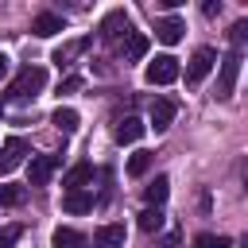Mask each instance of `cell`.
<instances>
[{
	"label": "cell",
	"mask_w": 248,
	"mask_h": 248,
	"mask_svg": "<svg viewBox=\"0 0 248 248\" xmlns=\"http://www.w3.org/2000/svg\"><path fill=\"white\" fill-rule=\"evenodd\" d=\"M46 85V70L43 66H23L19 70V78L8 85V97H16V101H27V97H39V89Z\"/></svg>",
	"instance_id": "6da1fadb"
},
{
	"label": "cell",
	"mask_w": 248,
	"mask_h": 248,
	"mask_svg": "<svg viewBox=\"0 0 248 248\" xmlns=\"http://www.w3.org/2000/svg\"><path fill=\"white\" fill-rule=\"evenodd\" d=\"M236 78H240V50H229L221 58V74H217V101H229L232 97Z\"/></svg>",
	"instance_id": "7a4b0ae2"
},
{
	"label": "cell",
	"mask_w": 248,
	"mask_h": 248,
	"mask_svg": "<svg viewBox=\"0 0 248 248\" xmlns=\"http://www.w3.org/2000/svg\"><path fill=\"white\" fill-rule=\"evenodd\" d=\"M143 78H147L151 85H170V81L178 78V58H174V54H155V58L147 62Z\"/></svg>",
	"instance_id": "3957f363"
},
{
	"label": "cell",
	"mask_w": 248,
	"mask_h": 248,
	"mask_svg": "<svg viewBox=\"0 0 248 248\" xmlns=\"http://www.w3.org/2000/svg\"><path fill=\"white\" fill-rule=\"evenodd\" d=\"M213 62H217V50H213V46H198L194 58H190V66H186V85H198V81L213 70Z\"/></svg>",
	"instance_id": "277c9868"
},
{
	"label": "cell",
	"mask_w": 248,
	"mask_h": 248,
	"mask_svg": "<svg viewBox=\"0 0 248 248\" xmlns=\"http://www.w3.org/2000/svg\"><path fill=\"white\" fill-rule=\"evenodd\" d=\"M23 155H27V143H23L19 136L4 140V147H0V174H12V170L23 163Z\"/></svg>",
	"instance_id": "5b68a950"
},
{
	"label": "cell",
	"mask_w": 248,
	"mask_h": 248,
	"mask_svg": "<svg viewBox=\"0 0 248 248\" xmlns=\"http://www.w3.org/2000/svg\"><path fill=\"white\" fill-rule=\"evenodd\" d=\"M132 31V23H128V12L124 8H116V12H108L105 16V23H101V39H120V35H128Z\"/></svg>",
	"instance_id": "8992f818"
},
{
	"label": "cell",
	"mask_w": 248,
	"mask_h": 248,
	"mask_svg": "<svg viewBox=\"0 0 248 248\" xmlns=\"http://www.w3.org/2000/svg\"><path fill=\"white\" fill-rule=\"evenodd\" d=\"M143 132H147V124H143L140 116H124V120H116V128H112V140H116V143H136Z\"/></svg>",
	"instance_id": "52a82bcc"
},
{
	"label": "cell",
	"mask_w": 248,
	"mask_h": 248,
	"mask_svg": "<svg viewBox=\"0 0 248 248\" xmlns=\"http://www.w3.org/2000/svg\"><path fill=\"white\" fill-rule=\"evenodd\" d=\"M54 167H58V155H35V159H31V167H27L31 186H46V178L54 174Z\"/></svg>",
	"instance_id": "ba28073f"
},
{
	"label": "cell",
	"mask_w": 248,
	"mask_h": 248,
	"mask_svg": "<svg viewBox=\"0 0 248 248\" xmlns=\"http://www.w3.org/2000/svg\"><path fill=\"white\" fill-rule=\"evenodd\" d=\"M58 31H66V23H62V16H54V12H43V16L31 19V35H39V39H50V35H58Z\"/></svg>",
	"instance_id": "9c48e42d"
},
{
	"label": "cell",
	"mask_w": 248,
	"mask_h": 248,
	"mask_svg": "<svg viewBox=\"0 0 248 248\" xmlns=\"http://www.w3.org/2000/svg\"><path fill=\"white\" fill-rule=\"evenodd\" d=\"M182 31H186V23H182L178 16H167V19H159V23H155L159 43H167V46H174V43L182 39Z\"/></svg>",
	"instance_id": "30bf717a"
},
{
	"label": "cell",
	"mask_w": 248,
	"mask_h": 248,
	"mask_svg": "<svg viewBox=\"0 0 248 248\" xmlns=\"http://www.w3.org/2000/svg\"><path fill=\"white\" fill-rule=\"evenodd\" d=\"M167 194H170V178H167V174H155V178L143 186V198H147L151 209H159V205L167 202Z\"/></svg>",
	"instance_id": "8fae6325"
},
{
	"label": "cell",
	"mask_w": 248,
	"mask_h": 248,
	"mask_svg": "<svg viewBox=\"0 0 248 248\" xmlns=\"http://www.w3.org/2000/svg\"><path fill=\"white\" fill-rule=\"evenodd\" d=\"M93 248H124V225H101L93 232Z\"/></svg>",
	"instance_id": "7c38bea8"
},
{
	"label": "cell",
	"mask_w": 248,
	"mask_h": 248,
	"mask_svg": "<svg viewBox=\"0 0 248 248\" xmlns=\"http://www.w3.org/2000/svg\"><path fill=\"white\" fill-rule=\"evenodd\" d=\"M170 120H174V105L163 101V97H155V101H151V128H155V132H167Z\"/></svg>",
	"instance_id": "4fadbf2b"
},
{
	"label": "cell",
	"mask_w": 248,
	"mask_h": 248,
	"mask_svg": "<svg viewBox=\"0 0 248 248\" xmlns=\"http://www.w3.org/2000/svg\"><path fill=\"white\" fill-rule=\"evenodd\" d=\"M89 182H93V167H89V163H74V167L66 170V178H62L66 190H85Z\"/></svg>",
	"instance_id": "5bb4252c"
},
{
	"label": "cell",
	"mask_w": 248,
	"mask_h": 248,
	"mask_svg": "<svg viewBox=\"0 0 248 248\" xmlns=\"http://www.w3.org/2000/svg\"><path fill=\"white\" fill-rule=\"evenodd\" d=\"M62 205H66V213H89V209H93V194H85V190H70V194L62 198Z\"/></svg>",
	"instance_id": "9a60e30c"
},
{
	"label": "cell",
	"mask_w": 248,
	"mask_h": 248,
	"mask_svg": "<svg viewBox=\"0 0 248 248\" xmlns=\"http://www.w3.org/2000/svg\"><path fill=\"white\" fill-rule=\"evenodd\" d=\"M50 244H54V248H89V240H85L81 232H74V229H54Z\"/></svg>",
	"instance_id": "2e32d148"
},
{
	"label": "cell",
	"mask_w": 248,
	"mask_h": 248,
	"mask_svg": "<svg viewBox=\"0 0 248 248\" xmlns=\"http://www.w3.org/2000/svg\"><path fill=\"white\" fill-rule=\"evenodd\" d=\"M143 54H147V35H140V31H128V43H124V58L140 62Z\"/></svg>",
	"instance_id": "e0dca14e"
},
{
	"label": "cell",
	"mask_w": 248,
	"mask_h": 248,
	"mask_svg": "<svg viewBox=\"0 0 248 248\" xmlns=\"http://www.w3.org/2000/svg\"><path fill=\"white\" fill-rule=\"evenodd\" d=\"M85 46H89V39H74V43H66V46H58L50 62H58V66H70V58H78V54H81Z\"/></svg>",
	"instance_id": "ac0fdd59"
},
{
	"label": "cell",
	"mask_w": 248,
	"mask_h": 248,
	"mask_svg": "<svg viewBox=\"0 0 248 248\" xmlns=\"http://www.w3.org/2000/svg\"><path fill=\"white\" fill-rule=\"evenodd\" d=\"M50 124H54L58 132H66V136H70V132H78V124H81V116H78L74 108H58V112L50 116Z\"/></svg>",
	"instance_id": "d6986e66"
},
{
	"label": "cell",
	"mask_w": 248,
	"mask_h": 248,
	"mask_svg": "<svg viewBox=\"0 0 248 248\" xmlns=\"http://www.w3.org/2000/svg\"><path fill=\"white\" fill-rule=\"evenodd\" d=\"M140 229H143V232H159V229H163V209H151V205H147V209L140 213Z\"/></svg>",
	"instance_id": "ffe728a7"
},
{
	"label": "cell",
	"mask_w": 248,
	"mask_h": 248,
	"mask_svg": "<svg viewBox=\"0 0 248 248\" xmlns=\"http://www.w3.org/2000/svg\"><path fill=\"white\" fill-rule=\"evenodd\" d=\"M147 167H151V151H136V155L128 159V174H132V178L147 174Z\"/></svg>",
	"instance_id": "44dd1931"
},
{
	"label": "cell",
	"mask_w": 248,
	"mask_h": 248,
	"mask_svg": "<svg viewBox=\"0 0 248 248\" xmlns=\"http://www.w3.org/2000/svg\"><path fill=\"white\" fill-rule=\"evenodd\" d=\"M194 248H232V240H229V236H213V232H202V236L194 240Z\"/></svg>",
	"instance_id": "7402d4cb"
},
{
	"label": "cell",
	"mask_w": 248,
	"mask_h": 248,
	"mask_svg": "<svg viewBox=\"0 0 248 248\" xmlns=\"http://www.w3.org/2000/svg\"><path fill=\"white\" fill-rule=\"evenodd\" d=\"M19 202H23L19 186H0V205H19Z\"/></svg>",
	"instance_id": "603a6c76"
},
{
	"label": "cell",
	"mask_w": 248,
	"mask_h": 248,
	"mask_svg": "<svg viewBox=\"0 0 248 248\" xmlns=\"http://www.w3.org/2000/svg\"><path fill=\"white\" fill-rule=\"evenodd\" d=\"M244 39H248V23L240 19V23H232V50H240V46H244Z\"/></svg>",
	"instance_id": "cb8c5ba5"
},
{
	"label": "cell",
	"mask_w": 248,
	"mask_h": 248,
	"mask_svg": "<svg viewBox=\"0 0 248 248\" xmlns=\"http://www.w3.org/2000/svg\"><path fill=\"white\" fill-rule=\"evenodd\" d=\"M78 89H81V78H78V74H70V78L58 85V93H78Z\"/></svg>",
	"instance_id": "d4e9b609"
},
{
	"label": "cell",
	"mask_w": 248,
	"mask_h": 248,
	"mask_svg": "<svg viewBox=\"0 0 248 248\" xmlns=\"http://www.w3.org/2000/svg\"><path fill=\"white\" fill-rule=\"evenodd\" d=\"M16 236H19V229H0V248H12Z\"/></svg>",
	"instance_id": "484cf974"
},
{
	"label": "cell",
	"mask_w": 248,
	"mask_h": 248,
	"mask_svg": "<svg viewBox=\"0 0 248 248\" xmlns=\"http://www.w3.org/2000/svg\"><path fill=\"white\" fill-rule=\"evenodd\" d=\"M8 66H12V62H8V58H4V54H0V81H4V78H8Z\"/></svg>",
	"instance_id": "4316f807"
},
{
	"label": "cell",
	"mask_w": 248,
	"mask_h": 248,
	"mask_svg": "<svg viewBox=\"0 0 248 248\" xmlns=\"http://www.w3.org/2000/svg\"><path fill=\"white\" fill-rule=\"evenodd\" d=\"M0 112H4V105H0Z\"/></svg>",
	"instance_id": "83f0119b"
}]
</instances>
